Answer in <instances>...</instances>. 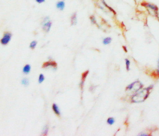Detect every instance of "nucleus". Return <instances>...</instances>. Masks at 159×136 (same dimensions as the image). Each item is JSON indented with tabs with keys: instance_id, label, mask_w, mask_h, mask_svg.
<instances>
[{
	"instance_id": "obj_7",
	"label": "nucleus",
	"mask_w": 159,
	"mask_h": 136,
	"mask_svg": "<svg viewBox=\"0 0 159 136\" xmlns=\"http://www.w3.org/2000/svg\"><path fill=\"white\" fill-rule=\"evenodd\" d=\"M70 22H71V25L74 26L76 25L77 23V16H76V13L74 12L70 18Z\"/></svg>"
},
{
	"instance_id": "obj_15",
	"label": "nucleus",
	"mask_w": 159,
	"mask_h": 136,
	"mask_svg": "<svg viewBox=\"0 0 159 136\" xmlns=\"http://www.w3.org/2000/svg\"><path fill=\"white\" fill-rule=\"evenodd\" d=\"M48 132V126L46 125L45 127L43 128V135H47V133Z\"/></svg>"
},
{
	"instance_id": "obj_5",
	"label": "nucleus",
	"mask_w": 159,
	"mask_h": 136,
	"mask_svg": "<svg viewBox=\"0 0 159 136\" xmlns=\"http://www.w3.org/2000/svg\"><path fill=\"white\" fill-rule=\"evenodd\" d=\"M88 73H89V70H87V71H85L84 73H83L82 74L81 82V84H80V86H81V88L82 90H83L84 83L85 79L87 78Z\"/></svg>"
},
{
	"instance_id": "obj_2",
	"label": "nucleus",
	"mask_w": 159,
	"mask_h": 136,
	"mask_svg": "<svg viewBox=\"0 0 159 136\" xmlns=\"http://www.w3.org/2000/svg\"><path fill=\"white\" fill-rule=\"evenodd\" d=\"M49 18L46 17L43 20V31H45L46 33L49 32V30L51 29V27L52 25V22L51 21H48Z\"/></svg>"
},
{
	"instance_id": "obj_10",
	"label": "nucleus",
	"mask_w": 159,
	"mask_h": 136,
	"mask_svg": "<svg viewBox=\"0 0 159 136\" xmlns=\"http://www.w3.org/2000/svg\"><path fill=\"white\" fill-rule=\"evenodd\" d=\"M112 40V38L108 37H106V38H104L103 40V44L104 45H108L111 43Z\"/></svg>"
},
{
	"instance_id": "obj_11",
	"label": "nucleus",
	"mask_w": 159,
	"mask_h": 136,
	"mask_svg": "<svg viewBox=\"0 0 159 136\" xmlns=\"http://www.w3.org/2000/svg\"><path fill=\"white\" fill-rule=\"evenodd\" d=\"M115 119L114 118H112V117L109 118L107 119V124H109V125H112L115 123Z\"/></svg>"
},
{
	"instance_id": "obj_1",
	"label": "nucleus",
	"mask_w": 159,
	"mask_h": 136,
	"mask_svg": "<svg viewBox=\"0 0 159 136\" xmlns=\"http://www.w3.org/2000/svg\"><path fill=\"white\" fill-rule=\"evenodd\" d=\"M153 86H150L142 91H136L135 94L132 96L131 102L132 103L143 102L146 100L150 94V91H152Z\"/></svg>"
},
{
	"instance_id": "obj_19",
	"label": "nucleus",
	"mask_w": 159,
	"mask_h": 136,
	"mask_svg": "<svg viewBox=\"0 0 159 136\" xmlns=\"http://www.w3.org/2000/svg\"><path fill=\"white\" fill-rule=\"evenodd\" d=\"M157 73H159V61H158V64H157Z\"/></svg>"
},
{
	"instance_id": "obj_14",
	"label": "nucleus",
	"mask_w": 159,
	"mask_h": 136,
	"mask_svg": "<svg viewBox=\"0 0 159 136\" xmlns=\"http://www.w3.org/2000/svg\"><path fill=\"white\" fill-rule=\"evenodd\" d=\"M37 44V42L36 40H34L30 44V47L31 49H34V48L36 46Z\"/></svg>"
},
{
	"instance_id": "obj_9",
	"label": "nucleus",
	"mask_w": 159,
	"mask_h": 136,
	"mask_svg": "<svg viewBox=\"0 0 159 136\" xmlns=\"http://www.w3.org/2000/svg\"><path fill=\"white\" fill-rule=\"evenodd\" d=\"M31 70V66L29 64H26L23 69V73L25 74H28L30 73Z\"/></svg>"
},
{
	"instance_id": "obj_18",
	"label": "nucleus",
	"mask_w": 159,
	"mask_h": 136,
	"mask_svg": "<svg viewBox=\"0 0 159 136\" xmlns=\"http://www.w3.org/2000/svg\"><path fill=\"white\" fill-rule=\"evenodd\" d=\"M38 3H43V2H45V0H35Z\"/></svg>"
},
{
	"instance_id": "obj_17",
	"label": "nucleus",
	"mask_w": 159,
	"mask_h": 136,
	"mask_svg": "<svg viewBox=\"0 0 159 136\" xmlns=\"http://www.w3.org/2000/svg\"><path fill=\"white\" fill-rule=\"evenodd\" d=\"M91 21L92 22V23L93 24H97V22H96V20L95 19V18H94V16H91L90 17Z\"/></svg>"
},
{
	"instance_id": "obj_3",
	"label": "nucleus",
	"mask_w": 159,
	"mask_h": 136,
	"mask_svg": "<svg viewBox=\"0 0 159 136\" xmlns=\"http://www.w3.org/2000/svg\"><path fill=\"white\" fill-rule=\"evenodd\" d=\"M12 34L10 32H6L4 33L3 38L1 40V43L4 45H6L7 44L9 43V42L11 40Z\"/></svg>"
},
{
	"instance_id": "obj_13",
	"label": "nucleus",
	"mask_w": 159,
	"mask_h": 136,
	"mask_svg": "<svg viewBox=\"0 0 159 136\" xmlns=\"http://www.w3.org/2000/svg\"><path fill=\"white\" fill-rule=\"evenodd\" d=\"M21 83L22 85H24L25 86H27L29 85V80L27 78H24V79L22 80Z\"/></svg>"
},
{
	"instance_id": "obj_4",
	"label": "nucleus",
	"mask_w": 159,
	"mask_h": 136,
	"mask_svg": "<svg viewBox=\"0 0 159 136\" xmlns=\"http://www.w3.org/2000/svg\"><path fill=\"white\" fill-rule=\"evenodd\" d=\"M48 67H52L54 68H56L57 67V63L54 61H49L48 62H46L43 63V68H46Z\"/></svg>"
},
{
	"instance_id": "obj_6",
	"label": "nucleus",
	"mask_w": 159,
	"mask_h": 136,
	"mask_svg": "<svg viewBox=\"0 0 159 136\" xmlns=\"http://www.w3.org/2000/svg\"><path fill=\"white\" fill-rule=\"evenodd\" d=\"M65 7V2H64L63 1H58L57 3H56V7L59 10L62 11L64 9Z\"/></svg>"
},
{
	"instance_id": "obj_21",
	"label": "nucleus",
	"mask_w": 159,
	"mask_h": 136,
	"mask_svg": "<svg viewBox=\"0 0 159 136\" xmlns=\"http://www.w3.org/2000/svg\"><path fill=\"white\" fill-rule=\"evenodd\" d=\"M62 1H65V0H62Z\"/></svg>"
},
{
	"instance_id": "obj_8",
	"label": "nucleus",
	"mask_w": 159,
	"mask_h": 136,
	"mask_svg": "<svg viewBox=\"0 0 159 136\" xmlns=\"http://www.w3.org/2000/svg\"><path fill=\"white\" fill-rule=\"evenodd\" d=\"M52 110L55 113L56 115H57L58 116H60L61 115V112H60V109L58 108V106L56 104H52Z\"/></svg>"
},
{
	"instance_id": "obj_12",
	"label": "nucleus",
	"mask_w": 159,
	"mask_h": 136,
	"mask_svg": "<svg viewBox=\"0 0 159 136\" xmlns=\"http://www.w3.org/2000/svg\"><path fill=\"white\" fill-rule=\"evenodd\" d=\"M125 63H126V68L127 71H129L130 69V62L129 59H125Z\"/></svg>"
},
{
	"instance_id": "obj_20",
	"label": "nucleus",
	"mask_w": 159,
	"mask_h": 136,
	"mask_svg": "<svg viewBox=\"0 0 159 136\" xmlns=\"http://www.w3.org/2000/svg\"><path fill=\"white\" fill-rule=\"evenodd\" d=\"M123 49H124V50H125V52H127V50L126 48V46H123Z\"/></svg>"
},
{
	"instance_id": "obj_16",
	"label": "nucleus",
	"mask_w": 159,
	"mask_h": 136,
	"mask_svg": "<svg viewBox=\"0 0 159 136\" xmlns=\"http://www.w3.org/2000/svg\"><path fill=\"white\" fill-rule=\"evenodd\" d=\"M45 80V77L43 76V74H40L39 77V83L41 84L42 82H43V80Z\"/></svg>"
}]
</instances>
